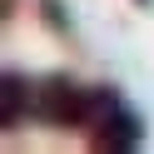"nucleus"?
Segmentation results:
<instances>
[{"instance_id":"nucleus-1","label":"nucleus","mask_w":154,"mask_h":154,"mask_svg":"<svg viewBox=\"0 0 154 154\" xmlns=\"http://www.w3.org/2000/svg\"><path fill=\"white\" fill-rule=\"evenodd\" d=\"M85 134H90V144L104 149V154H134L149 139L139 109H134L119 90H109V85H94V104H90V119H85Z\"/></svg>"},{"instance_id":"nucleus-3","label":"nucleus","mask_w":154,"mask_h":154,"mask_svg":"<svg viewBox=\"0 0 154 154\" xmlns=\"http://www.w3.org/2000/svg\"><path fill=\"white\" fill-rule=\"evenodd\" d=\"M25 114H35V85L20 70L0 75V129H20Z\"/></svg>"},{"instance_id":"nucleus-2","label":"nucleus","mask_w":154,"mask_h":154,"mask_svg":"<svg viewBox=\"0 0 154 154\" xmlns=\"http://www.w3.org/2000/svg\"><path fill=\"white\" fill-rule=\"evenodd\" d=\"M94 104V85H80L75 75H45L35 85V119L50 124V129H85Z\"/></svg>"},{"instance_id":"nucleus-4","label":"nucleus","mask_w":154,"mask_h":154,"mask_svg":"<svg viewBox=\"0 0 154 154\" xmlns=\"http://www.w3.org/2000/svg\"><path fill=\"white\" fill-rule=\"evenodd\" d=\"M134 5H139V10H154V0H134Z\"/></svg>"}]
</instances>
